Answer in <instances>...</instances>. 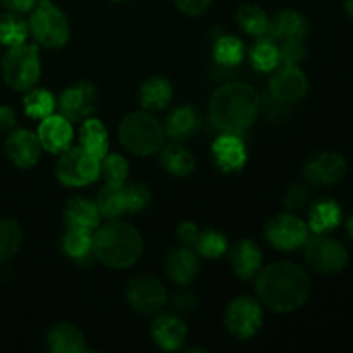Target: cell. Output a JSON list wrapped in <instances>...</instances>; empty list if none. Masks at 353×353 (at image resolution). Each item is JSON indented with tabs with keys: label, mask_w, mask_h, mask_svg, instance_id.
<instances>
[{
	"label": "cell",
	"mask_w": 353,
	"mask_h": 353,
	"mask_svg": "<svg viewBox=\"0 0 353 353\" xmlns=\"http://www.w3.org/2000/svg\"><path fill=\"white\" fill-rule=\"evenodd\" d=\"M202 126L200 112L192 105H179L168 116L164 124L165 134L172 140H186L193 137Z\"/></svg>",
	"instance_id": "obj_23"
},
{
	"label": "cell",
	"mask_w": 353,
	"mask_h": 353,
	"mask_svg": "<svg viewBox=\"0 0 353 353\" xmlns=\"http://www.w3.org/2000/svg\"><path fill=\"white\" fill-rule=\"evenodd\" d=\"M169 302H171V307L178 314H192L195 312L196 305H199L195 293L190 292V290H179L171 296Z\"/></svg>",
	"instance_id": "obj_42"
},
{
	"label": "cell",
	"mask_w": 353,
	"mask_h": 353,
	"mask_svg": "<svg viewBox=\"0 0 353 353\" xmlns=\"http://www.w3.org/2000/svg\"><path fill=\"white\" fill-rule=\"evenodd\" d=\"M3 150L14 165L21 169H30L37 164L43 148L38 140V134L28 130H12L7 137Z\"/></svg>",
	"instance_id": "obj_15"
},
{
	"label": "cell",
	"mask_w": 353,
	"mask_h": 353,
	"mask_svg": "<svg viewBox=\"0 0 353 353\" xmlns=\"http://www.w3.org/2000/svg\"><path fill=\"white\" fill-rule=\"evenodd\" d=\"M99 107V92L97 86L88 81H79L62 90L57 100V109L61 116L71 123H83L93 116Z\"/></svg>",
	"instance_id": "obj_11"
},
{
	"label": "cell",
	"mask_w": 353,
	"mask_h": 353,
	"mask_svg": "<svg viewBox=\"0 0 353 353\" xmlns=\"http://www.w3.org/2000/svg\"><path fill=\"white\" fill-rule=\"evenodd\" d=\"M97 209L100 216L109 219H119L123 214L128 212L126 209V196H124L123 185L121 186H109L102 188L95 199Z\"/></svg>",
	"instance_id": "obj_31"
},
{
	"label": "cell",
	"mask_w": 353,
	"mask_h": 353,
	"mask_svg": "<svg viewBox=\"0 0 353 353\" xmlns=\"http://www.w3.org/2000/svg\"><path fill=\"white\" fill-rule=\"evenodd\" d=\"M34 40L47 48L64 47L71 37V28L65 14L50 0H38L28 21Z\"/></svg>",
	"instance_id": "obj_6"
},
{
	"label": "cell",
	"mask_w": 353,
	"mask_h": 353,
	"mask_svg": "<svg viewBox=\"0 0 353 353\" xmlns=\"http://www.w3.org/2000/svg\"><path fill=\"white\" fill-rule=\"evenodd\" d=\"M214 62L224 68H238L245 59L243 41L233 34H221L214 40L212 45Z\"/></svg>",
	"instance_id": "obj_30"
},
{
	"label": "cell",
	"mask_w": 353,
	"mask_h": 353,
	"mask_svg": "<svg viewBox=\"0 0 353 353\" xmlns=\"http://www.w3.org/2000/svg\"><path fill=\"white\" fill-rule=\"evenodd\" d=\"M23 105L26 116L33 117V119H43V117L54 114V110L57 109V100L48 90L34 88L33 86L24 95Z\"/></svg>",
	"instance_id": "obj_34"
},
{
	"label": "cell",
	"mask_w": 353,
	"mask_h": 353,
	"mask_svg": "<svg viewBox=\"0 0 353 353\" xmlns=\"http://www.w3.org/2000/svg\"><path fill=\"white\" fill-rule=\"evenodd\" d=\"M79 145L95 155L97 159H102L109 152V133L103 123L95 117H88L81 123L79 128Z\"/></svg>",
	"instance_id": "obj_28"
},
{
	"label": "cell",
	"mask_w": 353,
	"mask_h": 353,
	"mask_svg": "<svg viewBox=\"0 0 353 353\" xmlns=\"http://www.w3.org/2000/svg\"><path fill=\"white\" fill-rule=\"evenodd\" d=\"M236 19L241 30L254 38H264L269 31V23H271L264 9L259 6H241L238 9Z\"/></svg>",
	"instance_id": "obj_35"
},
{
	"label": "cell",
	"mask_w": 353,
	"mask_h": 353,
	"mask_svg": "<svg viewBox=\"0 0 353 353\" xmlns=\"http://www.w3.org/2000/svg\"><path fill=\"white\" fill-rule=\"evenodd\" d=\"M161 150V164L169 174L178 176V178L192 174L195 169V157L188 148L179 143H171Z\"/></svg>",
	"instance_id": "obj_29"
},
{
	"label": "cell",
	"mask_w": 353,
	"mask_h": 353,
	"mask_svg": "<svg viewBox=\"0 0 353 353\" xmlns=\"http://www.w3.org/2000/svg\"><path fill=\"white\" fill-rule=\"evenodd\" d=\"M255 292L262 305L276 314H290L305 305L310 296V278L299 264L274 262L261 269Z\"/></svg>",
	"instance_id": "obj_1"
},
{
	"label": "cell",
	"mask_w": 353,
	"mask_h": 353,
	"mask_svg": "<svg viewBox=\"0 0 353 353\" xmlns=\"http://www.w3.org/2000/svg\"><path fill=\"white\" fill-rule=\"evenodd\" d=\"M248 59L252 65L261 72H272L278 65H281L278 43L271 38H257V43L250 48Z\"/></svg>",
	"instance_id": "obj_33"
},
{
	"label": "cell",
	"mask_w": 353,
	"mask_h": 353,
	"mask_svg": "<svg viewBox=\"0 0 353 353\" xmlns=\"http://www.w3.org/2000/svg\"><path fill=\"white\" fill-rule=\"evenodd\" d=\"M172 100V85L162 76H152L141 85L140 103L148 112L165 109Z\"/></svg>",
	"instance_id": "obj_27"
},
{
	"label": "cell",
	"mask_w": 353,
	"mask_h": 353,
	"mask_svg": "<svg viewBox=\"0 0 353 353\" xmlns=\"http://www.w3.org/2000/svg\"><path fill=\"white\" fill-rule=\"evenodd\" d=\"M178 9L188 16H200L210 7L212 0H174Z\"/></svg>",
	"instance_id": "obj_45"
},
{
	"label": "cell",
	"mask_w": 353,
	"mask_h": 353,
	"mask_svg": "<svg viewBox=\"0 0 353 353\" xmlns=\"http://www.w3.org/2000/svg\"><path fill=\"white\" fill-rule=\"evenodd\" d=\"M341 216L343 210L336 200L321 199L310 205L307 224L314 234H330L341 224Z\"/></svg>",
	"instance_id": "obj_21"
},
{
	"label": "cell",
	"mask_w": 353,
	"mask_h": 353,
	"mask_svg": "<svg viewBox=\"0 0 353 353\" xmlns=\"http://www.w3.org/2000/svg\"><path fill=\"white\" fill-rule=\"evenodd\" d=\"M126 300L134 312L154 316L168 303V290L154 276L141 274L131 279L126 288Z\"/></svg>",
	"instance_id": "obj_10"
},
{
	"label": "cell",
	"mask_w": 353,
	"mask_h": 353,
	"mask_svg": "<svg viewBox=\"0 0 353 353\" xmlns=\"http://www.w3.org/2000/svg\"><path fill=\"white\" fill-rule=\"evenodd\" d=\"M57 179L64 186L79 188L88 186L100 176V159L86 152L83 147H69L62 152L55 168Z\"/></svg>",
	"instance_id": "obj_8"
},
{
	"label": "cell",
	"mask_w": 353,
	"mask_h": 353,
	"mask_svg": "<svg viewBox=\"0 0 353 353\" xmlns=\"http://www.w3.org/2000/svg\"><path fill=\"white\" fill-rule=\"evenodd\" d=\"M165 274L176 285H188L199 276L200 261L195 250L190 247L176 248L165 257Z\"/></svg>",
	"instance_id": "obj_20"
},
{
	"label": "cell",
	"mask_w": 353,
	"mask_h": 353,
	"mask_svg": "<svg viewBox=\"0 0 353 353\" xmlns=\"http://www.w3.org/2000/svg\"><path fill=\"white\" fill-rule=\"evenodd\" d=\"M124 196H126V209L128 212H140L150 203V190L143 183H124L123 185Z\"/></svg>",
	"instance_id": "obj_39"
},
{
	"label": "cell",
	"mask_w": 353,
	"mask_h": 353,
	"mask_svg": "<svg viewBox=\"0 0 353 353\" xmlns=\"http://www.w3.org/2000/svg\"><path fill=\"white\" fill-rule=\"evenodd\" d=\"M212 157L224 172H238L247 164V147L240 134L223 133L212 143Z\"/></svg>",
	"instance_id": "obj_16"
},
{
	"label": "cell",
	"mask_w": 353,
	"mask_h": 353,
	"mask_svg": "<svg viewBox=\"0 0 353 353\" xmlns=\"http://www.w3.org/2000/svg\"><path fill=\"white\" fill-rule=\"evenodd\" d=\"M119 140L134 155H152L164 147L165 130L148 110L131 112L121 121Z\"/></svg>",
	"instance_id": "obj_4"
},
{
	"label": "cell",
	"mask_w": 353,
	"mask_h": 353,
	"mask_svg": "<svg viewBox=\"0 0 353 353\" xmlns=\"http://www.w3.org/2000/svg\"><path fill=\"white\" fill-rule=\"evenodd\" d=\"M264 323L261 303L252 296H238L228 305L224 324L238 340H250L257 334Z\"/></svg>",
	"instance_id": "obj_9"
},
{
	"label": "cell",
	"mask_w": 353,
	"mask_h": 353,
	"mask_svg": "<svg viewBox=\"0 0 353 353\" xmlns=\"http://www.w3.org/2000/svg\"><path fill=\"white\" fill-rule=\"evenodd\" d=\"M347 174V161L334 152H321L314 155L303 168V178L309 185L324 186L336 185Z\"/></svg>",
	"instance_id": "obj_14"
},
{
	"label": "cell",
	"mask_w": 353,
	"mask_h": 353,
	"mask_svg": "<svg viewBox=\"0 0 353 353\" xmlns=\"http://www.w3.org/2000/svg\"><path fill=\"white\" fill-rule=\"evenodd\" d=\"M230 261L238 278L252 279L262 269V252L252 240H241L231 248Z\"/></svg>",
	"instance_id": "obj_22"
},
{
	"label": "cell",
	"mask_w": 353,
	"mask_h": 353,
	"mask_svg": "<svg viewBox=\"0 0 353 353\" xmlns=\"http://www.w3.org/2000/svg\"><path fill=\"white\" fill-rule=\"evenodd\" d=\"M2 6L6 7L7 10L16 14H24L31 12L34 9V6L38 3V0H0Z\"/></svg>",
	"instance_id": "obj_46"
},
{
	"label": "cell",
	"mask_w": 353,
	"mask_h": 353,
	"mask_svg": "<svg viewBox=\"0 0 353 353\" xmlns=\"http://www.w3.org/2000/svg\"><path fill=\"white\" fill-rule=\"evenodd\" d=\"M310 199H312V192H310L309 185H300V183H295L288 188L285 195V203L292 210H300L303 207H307L310 203Z\"/></svg>",
	"instance_id": "obj_41"
},
{
	"label": "cell",
	"mask_w": 353,
	"mask_h": 353,
	"mask_svg": "<svg viewBox=\"0 0 353 353\" xmlns=\"http://www.w3.org/2000/svg\"><path fill=\"white\" fill-rule=\"evenodd\" d=\"M347 231H348V236L353 240V214L348 217V221H347Z\"/></svg>",
	"instance_id": "obj_49"
},
{
	"label": "cell",
	"mask_w": 353,
	"mask_h": 353,
	"mask_svg": "<svg viewBox=\"0 0 353 353\" xmlns=\"http://www.w3.org/2000/svg\"><path fill=\"white\" fill-rule=\"evenodd\" d=\"M93 254L100 264L112 269H128L140 261L143 240L133 224L109 219L93 233Z\"/></svg>",
	"instance_id": "obj_3"
},
{
	"label": "cell",
	"mask_w": 353,
	"mask_h": 353,
	"mask_svg": "<svg viewBox=\"0 0 353 353\" xmlns=\"http://www.w3.org/2000/svg\"><path fill=\"white\" fill-rule=\"evenodd\" d=\"M100 176L105 185L121 186L128 181L130 176V164L119 154H107L100 159Z\"/></svg>",
	"instance_id": "obj_37"
},
{
	"label": "cell",
	"mask_w": 353,
	"mask_h": 353,
	"mask_svg": "<svg viewBox=\"0 0 353 353\" xmlns=\"http://www.w3.org/2000/svg\"><path fill=\"white\" fill-rule=\"evenodd\" d=\"M62 250L79 265H90L97 261L93 254V233L90 231L68 228L62 236Z\"/></svg>",
	"instance_id": "obj_26"
},
{
	"label": "cell",
	"mask_w": 353,
	"mask_h": 353,
	"mask_svg": "<svg viewBox=\"0 0 353 353\" xmlns=\"http://www.w3.org/2000/svg\"><path fill=\"white\" fill-rule=\"evenodd\" d=\"M195 252L199 255H202L203 259H209V261L223 257L228 252L226 236L216 230L203 231V233H200L199 240H196Z\"/></svg>",
	"instance_id": "obj_38"
},
{
	"label": "cell",
	"mask_w": 353,
	"mask_h": 353,
	"mask_svg": "<svg viewBox=\"0 0 353 353\" xmlns=\"http://www.w3.org/2000/svg\"><path fill=\"white\" fill-rule=\"evenodd\" d=\"M305 261L319 274L334 276L348 264V250L340 240L330 234H312L307 238Z\"/></svg>",
	"instance_id": "obj_7"
},
{
	"label": "cell",
	"mask_w": 353,
	"mask_h": 353,
	"mask_svg": "<svg viewBox=\"0 0 353 353\" xmlns=\"http://www.w3.org/2000/svg\"><path fill=\"white\" fill-rule=\"evenodd\" d=\"M262 109H264L265 117H268L269 121H285L286 117H288V105L278 102V100L272 99L271 95H269V99L265 100V102L261 103V110Z\"/></svg>",
	"instance_id": "obj_43"
},
{
	"label": "cell",
	"mask_w": 353,
	"mask_h": 353,
	"mask_svg": "<svg viewBox=\"0 0 353 353\" xmlns=\"http://www.w3.org/2000/svg\"><path fill=\"white\" fill-rule=\"evenodd\" d=\"M47 347L54 353L85 352V336L74 324L59 323L48 331Z\"/></svg>",
	"instance_id": "obj_25"
},
{
	"label": "cell",
	"mask_w": 353,
	"mask_h": 353,
	"mask_svg": "<svg viewBox=\"0 0 353 353\" xmlns=\"http://www.w3.org/2000/svg\"><path fill=\"white\" fill-rule=\"evenodd\" d=\"M345 12L350 19H353V0H345Z\"/></svg>",
	"instance_id": "obj_48"
},
{
	"label": "cell",
	"mask_w": 353,
	"mask_h": 353,
	"mask_svg": "<svg viewBox=\"0 0 353 353\" xmlns=\"http://www.w3.org/2000/svg\"><path fill=\"white\" fill-rule=\"evenodd\" d=\"M17 117L12 107L0 105V130L2 131H12L16 128Z\"/></svg>",
	"instance_id": "obj_47"
},
{
	"label": "cell",
	"mask_w": 353,
	"mask_h": 353,
	"mask_svg": "<svg viewBox=\"0 0 353 353\" xmlns=\"http://www.w3.org/2000/svg\"><path fill=\"white\" fill-rule=\"evenodd\" d=\"M309 37V21L299 10L286 9L276 14L269 23V31L264 38L279 41H305Z\"/></svg>",
	"instance_id": "obj_18"
},
{
	"label": "cell",
	"mask_w": 353,
	"mask_h": 353,
	"mask_svg": "<svg viewBox=\"0 0 353 353\" xmlns=\"http://www.w3.org/2000/svg\"><path fill=\"white\" fill-rule=\"evenodd\" d=\"M28 34H30V28L21 14L10 12V10L0 14V43L6 45L7 48L16 47V45L26 43Z\"/></svg>",
	"instance_id": "obj_32"
},
{
	"label": "cell",
	"mask_w": 353,
	"mask_h": 353,
	"mask_svg": "<svg viewBox=\"0 0 353 353\" xmlns=\"http://www.w3.org/2000/svg\"><path fill=\"white\" fill-rule=\"evenodd\" d=\"M150 334L154 338L155 345L165 352H176L185 345L186 324L174 314H162L152 323Z\"/></svg>",
	"instance_id": "obj_19"
},
{
	"label": "cell",
	"mask_w": 353,
	"mask_h": 353,
	"mask_svg": "<svg viewBox=\"0 0 353 353\" xmlns=\"http://www.w3.org/2000/svg\"><path fill=\"white\" fill-rule=\"evenodd\" d=\"M176 236H178L179 243H181L183 247L192 248V247H195L196 240H199L200 231H199V228H196V224L186 221V223H181L178 226V230H176Z\"/></svg>",
	"instance_id": "obj_44"
},
{
	"label": "cell",
	"mask_w": 353,
	"mask_h": 353,
	"mask_svg": "<svg viewBox=\"0 0 353 353\" xmlns=\"http://www.w3.org/2000/svg\"><path fill=\"white\" fill-rule=\"evenodd\" d=\"M23 245V228L10 217L0 219V262L9 261Z\"/></svg>",
	"instance_id": "obj_36"
},
{
	"label": "cell",
	"mask_w": 353,
	"mask_h": 353,
	"mask_svg": "<svg viewBox=\"0 0 353 353\" xmlns=\"http://www.w3.org/2000/svg\"><path fill=\"white\" fill-rule=\"evenodd\" d=\"M261 103V95L252 85L226 81L210 97L209 117L223 133L241 134L257 121Z\"/></svg>",
	"instance_id": "obj_2"
},
{
	"label": "cell",
	"mask_w": 353,
	"mask_h": 353,
	"mask_svg": "<svg viewBox=\"0 0 353 353\" xmlns=\"http://www.w3.org/2000/svg\"><path fill=\"white\" fill-rule=\"evenodd\" d=\"M265 240L278 250H296L310 236L309 224L293 214H279L265 226Z\"/></svg>",
	"instance_id": "obj_12"
},
{
	"label": "cell",
	"mask_w": 353,
	"mask_h": 353,
	"mask_svg": "<svg viewBox=\"0 0 353 353\" xmlns=\"http://www.w3.org/2000/svg\"><path fill=\"white\" fill-rule=\"evenodd\" d=\"M72 123L65 119L61 114H50L43 117L38 126V140L41 148L50 154H62L68 150L72 143Z\"/></svg>",
	"instance_id": "obj_17"
},
{
	"label": "cell",
	"mask_w": 353,
	"mask_h": 353,
	"mask_svg": "<svg viewBox=\"0 0 353 353\" xmlns=\"http://www.w3.org/2000/svg\"><path fill=\"white\" fill-rule=\"evenodd\" d=\"M41 74L40 54L37 45L21 43L9 47L2 57V78L16 92H28Z\"/></svg>",
	"instance_id": "obj_5"
},
{
	"label": "cell",
	"mask_w": 353,
	"mask_h": 353,
	"mask_svg": "<svg viewBox=\"0 0 353 353\" xmlns=\"http://www.w3.org/2000/svg\"><path fill=\"white\" fill-rule=\"evenodd\" d=\"M100 219H102V216L97 209V203L92 200L78 196L65 205L64 223L65 226L72 228V230H85L93 233L100 226Z\"/></svg>",
	"instance_id": "obj_24"
},
{
	"label": "cell",
	"mask_w": 353,
	"mask_h": 353,
	"mask_svg": "<svg viewBox=\"0 0 353 353\" xmlns=\"http://www.w3.org/2000/svg\"><path fill=\"white\" fill-rule=\"evenodd\" d=\"M112 2H124V0H112Z\"/></svg>",
	"instance_id": "obj_50"
},
{
	"label": "cell",
	"mask_w": 353,
	"mask_h": 353,
	"mask_svg": "<svg viewBox=\"0 0 353 353\" xmlns=\"http://www.w3.org/2000/svg\"><path fill=\"white\" fill-rule=\"evenodd\" d=\"M309 93V79L299 65H278L274 69L271 83H269V95L285 105H295L305 99Z\"/></svg>",
	"instance_id": "obj_13"
},
{
	"label": "cell",
	"mask_w": 353,
	"mask_h": 353,
	"mask_svg": "<svg viewBox=\"0 0 353 353\" xmlns=\"http://www.w3.org/2000/svg\"><path fill=\"white\" fill-rule=\"evenodd\" d=\"M305 41H279V61L285 65H299L305 59Z\"/></svg>",
	"instance_id": "obj_40"
}]
</instances>
